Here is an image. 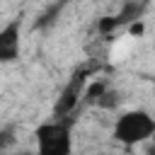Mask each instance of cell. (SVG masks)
<instances>
[{
  "mask_svg": "<svg viewBox=\"0 0 155 155\" xmlns=\"http://www.w3.org/2000/svg\"><path fill=\"white\" fill-rule=\"evenodd\" d=\"M78 116H53L34 128V140L41 155H70L73 153V126Z\"/></svg>",
  "mask_w": 155,
  "mask_h": 155,
  "instance_id": "cell-1",
  "label": "cell"
},
{
  "mask_svg": "<svg viewBox=\"0 0 155 155\" xmlns=\"http://www.w3.org/2000/svg\"><path fill=\"white\" fill-rule=\"evenodd\" d=\"M111 136L116 143L131 148V145H140L148 143L155 136V116L148 109H128L121 111L114 121Z\"/></svg>",
  "mask_w": 155,
  "mask_h": 155,
  "instance_id": "cell-2",
  "label": "cell"
},
{
  "mask_svg": "<svg viewBox=\"0 0 155 155\" xmlns=\"http://www.w3.org/2000/svg\"><path fill=\"white\" fill-rule=\"evenodd\" d=\"M87 78H90V70H78L70 75L68 85L61 90L56 104H53V116H70L75 114L78 104L82 102V92H85V85H87Z\"/></svg>",
  "mask_w": 155,
  "mask_h": 155,
  "instance_id": "cell-3",
  "label": "cell"
},
{
  "mask_svg": "<svg viewBox=\"0 0 155 155\" xmlns=\"http://www.w3.org/2000/svg\"><path fill=\"white\" fill-rule=\"evenodd\" d=\"M22 58V17H12L0 27V65L17 63Z\"/></svg>",
  "mask_w": 155,
  "mask_h": 155,
  "instance_id": "cell-4",
  "label": "cell"
},
{
  "mask_svg": "<svg viewBox=\"0 0 155 155\" xmlns=\"http://www.w3.org/2000/svg\"><path fill=\"white\" fill-rule=\"evenodd\" d=\"M136 19H140V5H138V2H126L119 12L99 17L94 27H97V34L109 36V34H114L116 29H121V27H126V24L136 22Z\"/></svg>",
  "mask_w": 155,
  "mask_h": 155,
  "instance_id": "cell-5",
  "label": "cell"
},
{
  "mask_svg": "<svg viewBox=\"0 0 155 155\" xmlns=\"http://www.w3.org/2000/svg\"><path fill=\"white\" fill-rule=\"evenodd\" d=\"M109 87V82L104 80V78H97V80H87V85H85V92H82V102L85 104H94L102 94H104V90Z\"/></svg>",
  "mask_w": 155,
  "mask_h": 155,
  "instance_id": "cell-6",
  "label": "cell"
},
{
  "mask_svg": "<svg viewBox=\"0 0 155 155\" xmlns=\"http://www.w3.org/2000/svg\"><path fill=\"white\" fill-rule=\"evenodd\" d=\"M119 104H121V92H119L116 87H107V90H104V94L94 102V107L107 109V111H114Z\"/></svg>",
  "mask_w": 155,
  "mask_h": 155,
  "instance_id": "cell-7",
  "label": "cell"
},
{
  "mask_svg": "<svg viewBox=\"0 0 155 155\" xmlns=\"http://www.w3.org/2000/svg\"><path fill=\"white\" fill-rule=\"evenodd\" d=\"M15 143H17L15 128H12V126H7V128H0V153H2V150H10Z\"/></svg>",
  "mask_w": 155,
  "mask_h": 155,
  "instance_id": "cell-8",
  "label": "cell"
},
{
  "mask_svg": "<svg viewBox=\"0 0 155 155\" xmlns=\"http://www.w3.org/2000/svg\"><path fill=\"white\" fill-rule=\"evenodd\" d=\"M150 140H153V145H148V153H153V155H155V136H153Z\"/></svg>",
  "mask_w": 155,
  "mask_h": 155,
  "instance_id": "cell-9",
  "label": "cell"
},
{
  "mask_svg": "<svg viewBox=\"0 0 155 155\" xmlns=\"http://www.w3.org/2000/svg\"><path fill=\"white\" fill-rule=\"evenodd\" d=\"M2 2H5V0H0V10H2Z\"/></svg>",
  "mask_w": 155,
  "mask_h": 155,
  "instance_id": "cell-10",
  "label": "cell"
},
{
  "mask_svg": "<svg viewBox=\"0 0 155 155\" xmlns=\"http://www.w3.org/2000/svg\"><path fill=\"white\" fill-rule=\"evenodd\" d=\"M153 85H155V80H153Z\"/></svg>",
  "mask_w": 155,
  "mask_h": 155,
  "instance_id": "cell-11",
  "label": "cell"
}]
</instances>
